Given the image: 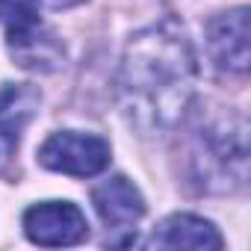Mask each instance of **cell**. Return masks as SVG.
<instances>
[{"label": "cell", "instance_id": "1", "mask_svg": "<svg viewBox=\"0 0 251 251\" xmlns=\"http://www.w3.org/2000/svg\"><path fill=\"white\" fill-rule=\"evenodd\" d=\"M198 83L195 50L175 18H163L127 42L118 71V106L136 130H169L186 115Z\"/></svg>", "mask_w": 251, "mask_h": 251}, {"label": "cell", "instance_id": "2", "mask_svg": "<svg viewBox=\"0 0 251 251\" xmlns=\"http://www.w3.org/2000/svg\"><path fill=\"white\" fill-rule=\"evenodd\" d=\"M39 163L50 172H62L71 177H92L109 166V145L92 133H53L39 148Z\"/></svg>", "mask_w": 251, "mask_h": 251}, {"label": "cell", "instance_id": "3", "mask_svg": "<svg viewBox=\"0 0 251 251\" xmlns=\"http://www.w3.org/2000/svg\"><path fill=\"white\" fill-rule=\"evenodd\" d=\"M24 233L36 245H74L86 239L89 222L71 201H45L24 213Z\"/></svg>", "mask_w": 251, "mask_h": 251}, {"label": "cell", "instance_id": "4", "mask_svg": "<svg viewBox=\"0 0 251 251\" xmlns=\"http://www.w3.org/2000/svg\"><path fill=\"white\" fill-rule=\"evenodd\" d=\"M92 204L100 216V222L106 225V230H136V222L145 216V201L139 195V189L127 180V177H109L103 180L95 192H92Z\"/></svg>", "mask_w": 251, "mask_h": 251}, {"label": "cell", "instance_id": "5", "mask_svg": "<svg viewBox=\"0 0 251 251\" xmlns=\"http://www.w3.org/2000/svg\"><path fill=\"white\" fill-rule=\"evenodd\" d=\"M210 53L222 71H248V9H230L210 24Z\"/></svg>", "mask_w": 251, "mask_h": 251}, {"label": "cell", "instance_id": "6", "mask_svg": "<svg viewBox=\"0 0 251 251\" xmlns=\"http://www.w3.org/2000/svg\"><path fill=\"white\" fill-rule=\"evenodd\" d=\"M151 245H157V248H204V251L213 248V251H219L225 245V239L210 222H204L198 216H189V213H177V216H169L154 230Z\"/></svg>", "mask_w": 251, "mask_h": 251}, {"label": "cell", "instance_id": "7", "mask_svg": "<svg viewBox=\"0 0 251 251\" xmlns=\"http://www.w3.org/2000/svg\"><path fill=\"white\" fill-rule=\"evenodd\" d=\"M39 106V92L27 83H6L0 89V136L15 142Z\"/></svg>", "mask_w": 251, "mask_h": 251}, {"label": "cell", "instance_id": "8", "mask_svg": "<svg viewBox=\"0 0 251 251\" xmlns=\"http://www.w3.org/2000/svg\"><path fill=\"white\" fill-rule=\"evenodd\" d=\"M39 3L42 0H0V18L6 24V45L18 42L42 27Z\"/></svg>", "mask_w": 251, "mask_h": 251}, {"label": "cell", "instance_id": "9", "mask_svg": "<svg viewBox=\"0 0 251 251\" xmlns=\"http://www.w3.org/2000/svg\"><path fill=\"white\" fill-rule=\"evenodd\" d=\"M48 3H50L53 9H71V6H77V3H83V0H48Z\"/></svg>", "mask_w": 251, "mask_h": 251}]
</instances>
